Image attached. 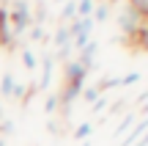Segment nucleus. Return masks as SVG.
<instances>
[{"mask_svg":"<svg viewBox=\"0 0 148 146\" xmlns=\"http://www.w3.org/2000/svg\"><path fill=\"white\" fill-rule=\"evenodd\" d=\"M118 28H121L123 36H134V39H137V33L145 28V17L140 14L134 6L123 3V8L118 11Z\"/></svg>","mask_w":148,"mask_h":146,"instance_id":"f257e3e1","label":"nucleus"},{"mask_svg":"<svg viewBox=\"0 0 148 146\" xmlns=\"http://www.w3.org/2000/svg\"><path fill=\"white\" fill-rule=\"evenodd\" d=\"M96 53H99V44H96V42H88L82 50H79V58H77V61H79V64H82L85 69L90 72V66H93V58H96Z\"/></svg>","mask_w":148,"mask_h":146,"instance_id":"f03ea898","label":"nucleus"},{"mask_svg":"<svg viewBox=\"0 0 148 146\" xmlns=\"http://www.w3.org/2000/svg\"><path fill=\"white\" fill-rule=\"evenodd\" d=\"M14 91H16V80H14V75H5L3 83H0V94H3V97H14Z\"/></svg>","mask_w":148,"mask_h":146,"instance_id":"7ed1b4c3","label":"nucleus"},{"mask_svg":"<svg viewBox=\"0 0 148 146\" xmlns=\"http://www.w3.org/2000/svg\"><path fill=\"white\" fill-rule=\"evenodd\" d=\"M93 14V0H77V17H90Z\"/></svg>","mask_w":148,"mask_h":146,"instance_id":"20e7f679","label":"nucleus"},{"mask_svg":"<svg viewBox=\"0 0 148 146\" xmlns=\"http://www.w3.org/2000/svg\"><path fill=\"white\" fill-rule=\"evenodd\" d=\"M22 64H25L30 72H36V66H38V64H36V55H33L30 50H25V53H22Z\"/></svg>","mask_w":148,"mask_h":146,"instance_id":"39448f33","label":"nucleus"},{"mask_svg":"<svg viewBox=\"0 0 148 146\" xmlns=\"http://www.w3.org/2000/svg\"><path fill=\"white\" fill-rule=\"evenodd\" d=\"M90 132H93V127H90L88 121H85V124H79L77 130H74V138H77V141H82V138H88Z\"/></svg>","mask_w":148,"mask_h":146,"instance_id":"423d86ee","label":"nucleus"},{"mask_svg":"<svg viewBox=\"0 0 148 146\" xmlns=\"http://www.w3.org/2000/svg\"><path fill=\"white\" fill-rule=\"evenodd\" d=\"M58 108H60V97H58V94H52V97L47 99V105H44V110H47V113H55Z\"/></svg>","mask_w":148,"mask_h":146,"instance_id":"0eeeda50","label":"nucleus"},{"mask_svg":"<svg viewBox=\"0 0 148 146\" xmlns=\"http://www.w3.org/2000/svg\"><path fill=\"white\" fill-rule=\"evenodd\" d=\"M107 17H110V6H107V3H101L99 8H96V17H93V19H96V22H104Z\"/></svg>","mask_w":148,"mask_h":146,"instance_id":"6e6552de","label":"nucleus"},{"mask_svg":"<svg viewBox=\"0 0 148 146\" xmlns=\"http://www.w3.org/2000/svg\"><path fill=\"white\" fill-rule=\"evenodd\" d=\"M137 80H140L137 72H129L126 77H118V86H132V83H137Z\"/></svg>","mask_w":148,"mask_h":146,"instance_id":"1a4fd4ad","label":"nucleus"},{"mask_svg":"<svg viewBox=\"0 0 148 146\" xmlns=\"http://www.w3.org/2000/svg\"><path fill=\"white\" fill-rule=\"evenodd\" d=\"M132 121H134V116H126V119H123V121H121V127H118V130H115V132H118V135H123V132H126V130H129V124H132Z\"/></svg>","mask_w":148,"mask_h":146,"instance_id":"9d476101","label":"nucleus"},{"mask_svg":"<svg viewBox=\"0 0 148 146\" xmlns=\"http://www.w3.org/2000/svg\"><path fill=\"white\" fill-rule=\"evenodd\" d=\"M0 130H3L5 135H11V132H14V121H3V124H0Z\"/></svg>","mask_w":148,"mask_h":146,"instance_id":"9b49d317","label":"nucleus"}]
</instances>
